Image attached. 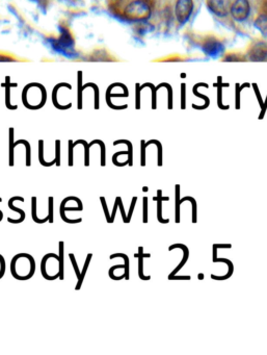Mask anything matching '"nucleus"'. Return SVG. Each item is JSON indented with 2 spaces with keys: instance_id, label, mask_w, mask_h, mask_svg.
I'll return each instance as SVG.
<instances>
[{
  "instance_id": "f257e3e1",
  "label": "nucleus",
  "mask_w": 267,
  "mask_h": 355,
  "mask_svg": "<svg viewBox=\"0 0 267 355\" xmlns=\"http://www.w3.org/2000/svg\"><path fill=\"white\" fill-rule=\"evenodd\" d=\"M152 13L149 0H131L124 9V15L132 20L148 19Z\"/></svg>"
},
{
  "instance_id": "f03ea898",
  "label": "nucleus",
  "mask_w": 267,
  "mask_h": 355,
  "mask_svg": "<svg viewBox=\"0 0 267 355\" xmlns=\"http://www.w3.org/2000/svg\"><path fill=\"white\" fill-rule=\"evenodd\" d=\"M192 12L193 0H177L175 5V15L180 25H184L188 22Z\"/></svg>"
},
{
  "instance_id": "7ed1b4c3",
  "label": "nucleus",
  "mask_w": 267,
  "mask_h": 355,
  "mask_svg": "<svg viewBox=\"0 0 267 355\" xmlns=\"http://www.w3.org/2000/svg\"><path fill=\"white\" fill-rule=\"evenodd\" d=\"M230 13L233 19L238 22L247 20L251 13V5L249 0H234L230 5Z\"/></svg>"
},
{
  "instance_id": "20e7f679",
  "label": "nucleus",
  "mask_w": 267,
  "mask_h": 355,
  "mask_svg": "<svg viewBox=\"0 0 267 355\" xmlns=\"http://www.w3.org/2000/svg\"><path fill=\"white\" fill-rule=\"evenodd\" d=\"M208 9L218 17H226L230 13L229 0H207Z\"/></svg>"
},
{
  "instance_id": "39448f33",
  "label": "nucleus",
  "mask_w": 267,
  "mask_h": 355,
  "mask_svg": "<svg viewBox=\"0 0 267 355\" xmlns=\"http://www.w3.org/2000/svg\"><path fill=\"white\" fill-rule=\"evenodd\" d=\"M204 51L210 56H218L223 50V46L220 42L213 37H209L205 40L203 45Z\"/></svg>"
},
{
  "instance_id": "423d86ee",
  "label": "nucleus",
  "mask_w": 267,
  "mask_h": 355,
  "mask_svg": "<svg viewBox=\"0 0 267 355\" xmlns=\"http://www.w3.org/2000/svg\"><path fill=\"white\" fill-rule=\"evenodd\" d=\"M71 200H75V201L78 203V207H79V208H81V209H83L82 202H81V200H80V199H79V198L74 197V196H70V197L64 198V199L62 201V203H61V208H60L61 218H62L63 221H64L66 223H69V224H77V223H80V222H82V219H81V218L76 219V220H70V219H68V218L66 217V214H64V211H66V210H64V208H66V204H67V202H68V201H71Z\"/></svg>"
},
{
  "instance_id": "0eeeda50",
  "label": "nucleus",
  "mask_w": 267,
  "mask_h": 355,
  "mask_svg": "<svg viewBox=\"0 0 267 355\" xmlns=\"http://www.w3.org/2000/svg\"><path fill=\"white\" fill-rule=\"evenodd\" d=\"M251 61L260 62L266 61L267 59V49L263 44H257L252 47L251 50L249 52Z\"/></svg>"
},
{
  "instance_id": "6e6552de",
  "label": "nucleus",
  "mask_w": 267,
  "mask_h": 355,
  "mask_svg": "<svg viewBox=\"0 0 267 355\" xmlns=\"http://www.w3.org/2000/svg\"><path fill=\"white\" fill-rule=\"evenodd\" d=\"M16 200L24 202V198L23 197H19V196H15V197H12L11 199L9 200V208H10V210H12L14 211H17V212H19V214H20V219H18V220H14V219H11V218L8 219V221L10 223H13V224L21 223V222H23L24 220H25V211L23 210L19 209V208L14 207V201H16Z\"/></svg>"
},
{
  "instance_id": "1a4fd4ad",
  "label": "nucleus",
  "mask_w": 267,
  "mask_h": 355,
  "mask_svg": "<svg viewBox=\"0 0 267 355\" xmlns=\"http://www.w3.org/2000/svg\"><path fill=\"white\" fill-rule=\"evenodd\" d=\"M162 192L161 190H158L157 191V197H154V200H157V219L158 221H159L160 223H163V224H167L170 222L169 219H162V200H165L168 201L170 198L169 197H162Z\"/></svg>"
},
{
  "instance_id": "9d476101",
  "label": "nucleus",
  "mask_w": 267,
  "mask_h": 355,
  "mask_svg": "<svg viewBox=\"0 0 267 355\" xmlns=\"http://www.w3.org/2000/svg\"><path fill=\"white\" fill-rule=\"evenodd\" d=\"M55 258V259L59 260V255H56V254H54V253H48V254H46L45 257L43 258L42 262H41V271H42L43 277H44V278H45V279H47V280H50V281H51V280H55V279L59 278V277H60V274H56V275H54V276H49V275L47 274V272H46V262H47L48 258Z\"/></svg>"
},
{
  "instance_id": "9b49d317",
  "label": "nucleus",
  "mask_w": 267,
  "mask_h": 355,
  "mask_svg": "<svg viewBox=\"0 0 267 355\" xmlns=\"http://www.w3.org/2000/svg\"><path fill=\"white\" fill-rule=\"evenodd\" d=\"M175 248H181V249H182V250H183V252H184V257H183V259L181 260V262H180V264H179V266L174 270V271H173V272L170 274L171 276H173V275H176V274L178 273V271H180V270L182 269V267L186 264L187 259H188V254H189L188 249H187V247H186L185 245H183V244H175V245H172V246H170V247H169V250L171 251V250H173V249H175Z\"/></svg>"
},
{
  "instance_id": "f8f14e48",
  "label": "nucleus",
  "mask_w": 267,
  "mask_h": 355,
  "mask_svg": "<svg viewBox=\"0 0 267 355\" xmlns=\"http://www.w3.org/2000/svg\"><path fill=\"white\" fill-rule=\"evenodd\" d=\"M134 257L139 258V276H140V278L142 279V280H150L151 279V276H145V275H143L142 267H143V258H151V254H149V253L143 254V252H142V247H140L139 248V254H135Z\"/></svg>"
},
{
  "instance_id": "ddd939ff",
  "label": "nucleus",
  "mask_w": 267,
  "mask_h": 355,
  "mask_svg": "<svg viewBox=\"0 0 267 355\" xmlns=\"http://www.w3.org/2000/svg\"><path fill=\"white\" fill-rule=\"evenodd\" d=\"M255 27L261 32L264 38H267V16L260 15L254 22Z\"/></svg>"
},
{
  "instance_id": "4468645a",
  "label": "nucleus",
  "mask_w": 267,
  "mask_h": 355,
  "mask_svg": "<svg viewBox=\"0 0 267 355\" xmlns=\"http://www.w3.org/2000/svg\"><path fill=\"white\" fill-rule=\"evenodd\" d=\"M92 258H93V254H92V253H89V254H88V257H86V259H85V262H84V266H83V269H82V272H81V274H80V277L78 278V282H77L76 288H75V290H79L81 289L82 282H83V279H84V276H85L86 271H88V269H89V265H90V262H91Z\"/></svg>"
},
{
  "instance_id": "2eb2a0df",
  "label": "nucleus",
  "mask_w": 267,
  "mask_h": 355,
  "mask_svg": "<svg viewBox=\"0 0 267 355\" xmlns=\"http://www.w3.org/2000/svg\"><path fill=\"white\" fill-rule=\"evenodd\" d=\"M31 218L38 224H43L49 221L48 217H46L45 219H39L37 217V197H31Z\"/></svg>"
},
{
  "instance_id": "dca6fc26",
  "label": "nucleus",
  "mask_w": 267,
  "mask_h": 355,
  "mask_svg": "<svg viewBox=\"0 0 267 355\" xmlns=\"http://www.w3.org/2000/svg\"><path fill=\"white\" fill-rule=\"evenodd\" d=\"M44 141H39V161L40 164L44 167H51L56 164V160H53L52 161L47 162L44 161Z\"/></svg>"
},
{
  "instance_id": "f3484780",
  "label": "nucleus",
  "mask_w": 267,
  "mask_h": 355,
  "mask_svg": "<svg viewBox=\"0 0 267 355\" xmlns=\"http://www.w3.org/2000/svg\"><path fill=\"white\" fill-rule=\"evenodd\" d=\"M63 257H64V243L60 242V254H59V261H60V279L63 280L64 278V264H63Z\"/></svg>"
},
{
  "instance_id": "a211bd4d",
  "label": "nucleus",
  "mask_w": 267,
  "mask_h": 355,
  "mask_svg": "<svg viewBox=\"0 0 267 355\" xmlns=\"http://www.w3.org/2000/svg\"><path fill=\"white\" fill-rule=\"evenodd\" d=\"M95 144H99L100 147H101V166L102 167H105L106 166V149H105V145L102 141L100 140H94L92 143L89 144L90 147H92L93 145Z\"/></svg>"
},
{
  "instance_id": "6ab92c4d",
  "label": "nucleus",
  "mask_w": 267,
  "mask_h": 355,
  "mask_svg": "<svg viewBox=\"0 0 267 355\" xmlns=\"http://www.w3.org/2000/svg\"><path fill=\"white\" fill-rule=\"evenodd\" d=\"M19 144H24L26 147V166L31 167V144L28 143L25 140H19L15 143V147Z\"/></svg>"
},
{
  "instance_id": "aec40b11",
  "label": "nucleus",
  "mask_w": 267,
  "mask_h": 355,
  "mask_svg": "<svg viewBox=\"0 0 267 355\" xmlns=\"http://www.w3.org/2000/svg\"><path fill=\"white\" fill-rule=\"evenodd\" d=\"M78 144H82L83 146H84V151H85V155H84V166L85 167H89L90 166V146H89V144L88 143H86V142L85 141H83V140H78V141H76L75 142V143L73 144V146L75 147V146H77Z\"/></svg>"
},
{
  "instance_id": "412c9836",
  "label": "nucleus",
  "mask_w": 267,
  "mask_h": 355,
  "mask_svg": "<svg viewBox=\"0 0 267 355\" xmlns=\"http://www.w3.org/2000/svg\"><path fill=\"white\" fill-rule=\"evenodd\" d=\"M10 162L9 165L14 167L15 165V160H14V149H15V143H14V129H10Z\"/></svg>"
},
{
  "instance_id": "4be33fe9",
  "label": "nucleus",
  "mask_w": 267,
  "mask_h": 355,
  "mask_svg": "<svg viewBox=\"0 0 267 355\" xmlns=\"http://www.w3.org/2000/svg\"><path fill=\"white\" fill-rule=\"evenodd\" d=\"M121 143H124V144H127V145H128V156H129V158H128V165H129L130 167H132V166H133V160H132V154H133V152H132V144L130 143L129 141H126V140H121V141L114 142L113 145H118V144H121Z\"/></svg>"
},
{
  "instance_id": "5701e85b",
  "label": "nucleus",
  "mask_w": 267,
  "mask_h": 355,
  "mask_svg": "<svg viewBox=\"0 0 267 355\" xmlns=\"http://www.w3.org/2000/svg\"><path fill=\"white\" fill-rule=\"evenodd\" d=\"M114 258H124V260H125V269H124L125 273H124V275H125V278L128 280L129 279V258H128V257L124 253H115V254L110 255V258L113 259Z\"/></svg>"
},
{
  "instance_id": "b1692460",
  "label": "nucleus",
  "mask_w": 267,
  "mask_h": 355,
  "mask_svg": "<svg viewBox=\"0 0 267 355\" xmlns=\"http://www.w3.org/2000/svg\"><path fill=\"white\" fill-rule=\"evenodd\" d=\"M185 200H189L191 202V204H192V223H197V202H196V200H194L192 197L187 196V197H184L183 199L180 200L179 203L181 204Z\"/></svg>"
},
{
  "instance_id": "393cba45",
  "label": "nucleus",
  "mask_w": 267,
  "mask_h": 355,
  "mask_svg": "<svg viewBox=\"0 0 267 355\" xmlns=\"http://www.w3.org/2000/svg\"><path fill=\"white\" fill-rule=\"evenodd\" d=\"M151 144H156L158 147V167L162 166V148H161V144L158 141H149L148 143H146V147L151 145Z\"/></svg>"
},
{
  "instance_id": "a878e982",
  "label": "nucleus",
  "mask_w": 267,
  "mask_h": 355,
  "mask_svg": "<svg viewBox=\"0 0 267 355\" xmlns=\"http://www.w3.org/2000/svg\"><path fill=\"white\" fill-rule=\"evenodd\" d=\"M180 186L176 184V223H180Z\"/></svg>"
},
{
  "instance_id": "bb28decb",
  "label": "nucleus",
  "mask_w": 267,
  "mask_h": 355,
  "mask_svg": "<svg viewBox=\"0 0 267 355\" xmlns=\"http://www.w3.org/2000/svg\"><path fill=\"white\" fill-rule=\"evenodd\" d=\"M117 269H125V265H117V266H113V267H111V268L110 269V277L111 279H113V280H121V279H124V278H125V275H122V276H120V277H117V276H114V275H113L114 270H117Z\"/></svg>"
},
{
  "instance_id": "cd10ccee",
  "label": "nucleus",
  "mask_w": 267,
  "mask_h": 355,
  "mask_svg": "<svg viewBox=\"0 0 267 355\" xmlns=\"http://www.w3.org/2000/svg\"><path fill=\"white\" fill-rule=\"evenodd\" d=\"M55 160H56V167L61 166V141H55Z\"/></svg>"
},
{
  "instance_id": "c85d7f7f",
  "label": "nucleus",
  "mask_w": 267,
  "mask_h": 355,
  "mask_svg": "<svg viewBox=\"0 0 267 355\" xmlns=\"http://www.w3.org/2000/svg\"><path fill=\"white\" fill-rule=\"evenodd\" d=\"M48 222L53 223V197L48 198Z\"/></svg>"
},
{
  "instance_id": "c756f323",
  "label": "nucleus",
  "mask_w": 267,
  "mask_h": 355,
  "mask_svg": "<svg viewBox=\"0 0 267 355\" xmlns=\"http://www.w3.org/2000/svg\"><path fill=\"white\" fill-rule=\"evenodd\" d=\"M73 149H74V146H73V142H72L71 140L69 141V167H73L74 165V159H73Z\"/></svg>"
},
{
  "instance_id": "7c9ffc66",
  "label": "nucleus",
  "mask_w": 267,
  "mask_h": 355,
  "mask_svg": "<svg viewBox=\"0 0 267 355\" xmlns=\"http://www.w3.org/2000/svg\"><path fill=\"white\" fill-rule=\"evenodd\" d=\"M100 200H101V203H102V208H103L104 214H105V217H106V221H107V223H110V211H108L105 198L104 197H100Z\"/></svg>"
},
{
  "instance_id": "2f4dec72",
  "label": "nucleus",
  "mask_w": 267,
  "mask_h": 355,
  "mask_svg": "<svg viewBox=\"0 0 267 355\" xmlns=\"http://www.w3.org/2000/svg\"><path fill=\"white\" fill-rule=\"evenodd\" d=\"M69 258H70V260H71V262H72V265H73V268H74V271H75V273H76V276H77V278H79V277H80V271H79V268H78V266H77V262H76V259H75V257H74V254L73 253H70L69 254Z\"/></svg>"
},
{
  "instance_id": "473e14b6",
  "label": "nucleus",
  "mask_w": 267,
  "mask_h": 355,
  "mask_svg": "<svg viewBox=\"0 0 267 355\" xmlns=\"http://www.w3.org/2000/svg\"><path fill=\"white\" fill-rule=\"evenodd\" d=\"M143 218L142 222L148 223V197H143Z\"/></svg>"
},
{
  "instance_id": "72a5a7b5",
  "label": "nucleus",
  "mask_w": 267,
  "mask_h": 355,
  "mask_svg": "<svg viewBox=\"0 0 267 355\" xmlns=\"http://www.w3.org/2000/svg\"><path fill=\"white\" fill-rule=\"evenodd\" d=\"M141 166L145 167L146 166V143L145 141H141Z\"/></svg>"
},
{
  "instance_id": "f704fd0d",
  "label": "nucleus",
  "mask_w": 267,
  "mask_h": 355,
  "mask_svg": "<svg viewBox=\"0 0 267 355\" xmlns=\"http://www.w3.org/2000/svg\"><path fill=\"white\" fill-rule=\"evenodd\" d=\"M136 201H138V197H133L132 198V202H131V207H130V210H129V212H128V216H127V223H129L130 220H131L132 212L134 210V207H135Z\"/></svg>"
},
{
  "instance_id": "c9c22d12",
  "label": "nucleus",
  "mask_w": 267,
  "mask_h": 355,
  "mask_svg": "<svg viewBox=\"0 0 267 355\" xmlns=\"http://www.w3.org/2000/svg\"><path fill=\"white\" fill-rule=\"evenodd\" d=\"M4 273H5V260L1 255H0V279L3 277Z\"/></svg>"
},
{
  "instance_id": "e433bc0d",
  "label": "nucleus",
  "mask_w": 267,
  "mask_h": 355,
  "mask_svg": "<svg viewBox=\"0 0 267 355\" xmlns=\"http://www.w3.org/2000/svg\"><path fill=\"white\" fill-rule=\"evenodd\" d=\"M118 208H119V197H117V199H115V202H114V207H113V210H112V214L110 216V223H113V221H114L115 212H117Z\"/></svg>"
},
{
  "instance_id": "4c0bfd02",
  "label": "nucleus",
  "mask_w": 267,
  "mask_h": 355,
  "mask_svg": "<svg viewBox=\"0 0 267 355\" xmlns=\"http://www.w3.org/2000/svg\"><path fill=\"white\" fill-rule=\"evenodd\" d=\"M119 208L121 210V212H122V217H123V221H124V223L127 222V216L125 214V210H124V207H123V203H122V199L121 197H119Z\"/></svg>"
},
{
  "instance_id": "58836bf2",
  "label": "nucleus",
  "mask_w": 267,
  "mask_h": 355,
  "mask_svg": "<svg viewBox=\"0 0 267 355\" xmlns=\"http://www.w3.org/2000/svg\"><path fill=\"white\" fill-rule=\"evenodd\" d=\"M191 277L190 276H175V275H169V279L170 280H189Z\"/></svg>"
},
{
  "instance_id": "ea45409f",
  "label": "nucleus",
  "mask_w": 267,
  "mask_h": 355,
  "mask_svg": "<svg viewBox=\"0 0 267 355\" xmlns=\"http://www.w3.org/2000/svg\"><path fill=\"white\" fill-rule=\"evenodd\" d=\"M213 247L218 249V248H231L232 247V245L231 244H214Z\"/></svg>"
},
{
  "instance_id": "a19ab883",
  "label": "nucleus",
  "mask_w": 267,
  "mask_h": 355,
  "mask_svg": "<svg viewBox=\"0 0 267 355\" xmlns=\"http://www.w3.org/2000/svg\"><path fill=\"white\" fill-rule=\"evenodd\" d=\"M2 201V198L0 197V202ZM3 219V214H2V210H0V222H1V220Z\"/></svg>"
},
{
  "instance_id": "79ce46f5",
  "label": "nucleus",
  "mask_w": 267,
  "mask_h": 355,
  "mask_svg": "<svg viewBox=\"0 0 267 355\" xmlns=\"http://www.w3.org/2000/svg\"><path fill=\"white\" fill-rule=\"evenodd\" d=\"M142 191H143V192H148V191H149V189H148V187H143V188H142Z\"/></svg>"
}]
</instances>
